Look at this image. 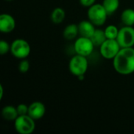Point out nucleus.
<instances>
[{
    "instance_id": "obj_1",
    "label": "nucleus",
    "mask_w": 134,
    "mask_h": 134,
    "mask_svg": "<svg viewBox=\"0 0 134 134\" xmlns=\"http://www.w3.org/2000/svg\"><path fill=\"white\" fill-rule=\"evenodd\" d=\"M113 67L115 71L122 75H131L134 72L133 47L121 48L113 59Z\"/></svg>"
},
{
    "instance_id": "obj_2",
    "label": "nucleus",
    "mask_w": 134,
    "mask_h": 134,
    "mask_svg": "<svg viewBox=\"0 0 134 134\" xmlns=\"http://www.w3.org/2000/svg\"><path fill=\"white\" fill-rule=\"evenodd\" d=\"M88 60L86 57L76 54L69 61L68 68L70 72L79 78H83L88 70Z\"/></svg>"
},
{
    "instance_id": "obj_3",
    "label": "nucleus",
    "mask_w": 134,
    "mask_h": 134,
    "mask_svg": "<svg viewBox=\"0 0 134 134\" xmlns=\"http://www.w3.org/2000/svg\"><path fill=\"white\" fill-rule=\"evenodd\" d=\"M108 13L102 4L95 3L92 6L88 8L87 16L95 26L100 27L105 24L108 18Z\"/></svg>"
},
{
    "instance_id": "obj_4",
    "label": "nucleus",
    "mask_w": 134,
    "mask_h": 134,
    "mask_svg": "<svg viewBox=\"0 0 134 134\" xmlns=\"http://www.w3.org/2000/svg\"><path fill=\"white\" fill-rule=\"evenodd\" d=\"M10 53L17 59H25L31 53V46L27 41L16 38L10 44Z\"/></svg>"
},
{
    "instance_id": "obj_5",
    "label": "nucleus",
    "mask_w": 134,
    "mask_h": 134,
    "mask_svg": "<svg viewBox=\"0 0 134 134\" xmlns=\"http://www.w3.org/2000/svg\"><path fill=\"white\" fill-rule=\"evenodd\" d=\"M35 120L28 115H19L14 121V128L19 134H31L35 129Z\"/></svg>"
},
{
    "instance_id": "obj_6",
    "label": "nucleus",
    "mask_w": 134,
    "mask_h": 134,
    "mask_svg": "<svg viewBox=\"0 0 134 134\" xmlns=\"http://www.w3.org/2000/svg\"><path fill=\"white\" fill-rule=\"evenodd\" d=\"M121 46L116 39H106L100 46V52L101 56L108 60H113L118 54Z\"/></svg>"
},
{
    "instance_id": "obj_7",
    "label": "nucleus",
    "mask_w": 134,
    "mask_h": 134,
    "mask_svg": "<svg viewBox=\"0 0 134 134\" xmlns=\"http://www.w3.org/2000/svg\"><path fill=\"white\" fill-rule=\"evenodd\" d=\"M121 48H129L134 46V27L125 26L121 27L116 38Z\"/></svg>"
},
{
    "instance_id": "obj_8",
    "label": "nucleus",
    "mask_w": 134,
    "mask_h": 134,
    "mask_svg": "<svg viewBox=\"0 0 134 134\" xmlns=\"http://www.w3.org/2000/svg\"><path fill=\"white\" fill-rule=\"evenodd\" d=\"M94 44L90 38L80 36L78 38L74 44V49L76 54L82 55L84 57H89L92 54L94 49Z\"/></svg>"
},
{
    "instance_id": "obj_9",
    "label": "nucleus",
    "mask_w": 134,
    "mask_h": 134,
    "mask_svg": "<svg viewBox=\"0 0 134 134\" xmlns=\"http://www.w3.org/2000/svg\"><path fill=\"white\" fill-rule=\"evenodd\" d=\"M46 114V106L42 102L34 101L28 106V115L34 120H39Z\"/></svg>"
},
{
    "instance_id": "obj_10",
    "label": "nucleus",
    "mask_w": 134,
    "mask_h": 134,
    "mask_svg": "<svg viewBox=\"0 0 134 134\" xmlns=\"http://www.w3.org/2000/svg\"><path fill=\"white\" fill-rule=\"evenodd\" d=\"M16 27V21L13 16L8 13L0 15V31L2 33H10Z\"/></svg>"
},
{
    "instance_id": "obj_11",
    "label": "nucleus",
    "mask_w": 134,
    "mask_h": 134,
    "mask_svg": "<svg viewBox=\"0 0 134 134\" xmlns=\"http://www.w3.org/2000/svg\"><path fill=\"white\" fill-rule=\"evenodd\" d=\"M78 27H79V35L86 38H90L97 29L95 27L96 26L89 20H82L78 24Z\"/></svg>"
},
{
    "instance_id": "obj_12",
    "label": "nucleus",
    "mask_w": 134,
    "mask_h": 134,
    "mask_svg": "<svg viewBox=\"0 0 134 134\" xmlns=\"http://www.w3.org/2000/svg\"><path fill=\"white\" fill-rule=\"evenodd\" d=\"M79 35L78 24H70L63 31V36L66 40H74Z\"/></svg>"
},
{
    "instance_id": "obj_13",
    "label": "nucleus",
    "mask_w": 134,
    "mask_h": 134,
    "mask_svg": "<svg viewBox=\"0 0 134 134\" xmlns=\"http://www.w3.org/2000/svg\"><path fill=\"white\" fill-rule=\"evenodd\" d=\"M2 116L5 120L7 121H15V119L19 116L16 107L12 105H6L2 109Z\"/></svg>"
},
{
    "instance_id": "obj_14",
    "label": "nucleus",
    "mask_w": 134,
    "mask_h": 134,
    "mask_svg": "<svg viewBox=\"0 0 134 134\" xmlns=\"http://www.w3.org/2000/svg\"><path fill=\"white\" fill-rule=\"evenodd\" d=\"M121 20L125 26L134 25V9L131 8L126 9L121 13Z\"/></svg>"
},
{
    "instance_id": "obj_15",
    "label": "nucleus",
    "mask_w": 134,
    "mask_h": 134,
    "mask_svg": "<svg viewBox=\"0 0 134 134\" xmlns=\"http://www.w3.org/2000/svg\"><path fill=\"white\" fill-rule=\"evenodd\" d=\"M65 16H66V13L63 8L56 7L55 9H53V10L51 13L50 19L53 24H61L64 20Z\"/></svg>"
},
{
    "instance_id": "obj_16",
    "label": "nucleus",
    "mask_w": 134,
    "mask_h": 134,
    "mask_svg": "<svg viewBox=\"0 0 134 134\" xmlns=\"http://www.w3.org/2000/svg\"><path fill=\"white\" fill-rule=\"evenodd\" d=\"M90 39L93 42L95 46H100L107 39L104 30H100V29H96L93 35L90 37Z\"/></svg>"
},
{
    "instance_id": "obj_17",
    "label": "nucleus",
    "mask_w": 134,
    "mask_h": 134,
    "mask_svg": "<svg viewBox=\"0 0 134 134\" xmlns=\"http://www.w3.org/2000/svg\"><path fill=\"white\" fill-rule=\"evenodd\" d=\"M102 5L106 9L108 14L111 15L118 10L120 2L119 0H103Z\"/></svg>"
},
{
    "instance_id": "obj_18",
    "label": "nucleus",
    "mask_w": 134,
    "mask_h": 134,
    "mask_svg": "<svg viewBox=\"0 0 134 134\" xmlns=\"http://www.w3.org/2000/svg\"><path fill=\"white\" fill-rule=\"evenodd\" d=\"M119 29L113 24L107 26L104 29V33L108 39H116L119 35Z\"/></svg>"
},
{
    "instance_id": "obj_19",
    "label": "nucleus",
    "mask_w": 134,
    "mask_h": 134,
    "mask_svg": "<svg viewBox=\"0 0 134 134\" xmlns=\"http://www.w3.org/2000/svg\"><path fill=\"white\" fill-rule=\"evenodd\" d=\"M29 68H30V63H29V61L26 58L25 59H22L20 61L19 64H18V70H19V71L20 73L24 74V73H27L28 71Z\"/></svg>"
},
{
    "instance_id": "obj_20",
    "label": "nucleus",
    "mask_w": 134,
    "mask_h": 134,
    "mask_svg": "<svg viewBox=\"0 0 134 134\" xmlns=\"http://www.w3.org/2000/svg\"><path fill=\"white\" fill-rule=\"evenodd\" d=\"M9 52H10V45L5 40H1L0 41V54L5 55Z\"/></svg>"
},
{
    "instance_id": "obj_21",
    "label": "nucleus",
    "mask_w": 134,
    "mask_h": 134,
    "mask_svg": "<svg viewBox=\"0 0 134 134\" xmlns=\"http://www.w3.org/2000/svg\"><path fill=\"white\" fill-rule=\"evenodd\" d=\"M16 110L19 115H25L28 114V106L25 104H20L16 106Z\"/></svg>"
},
{
    "instance_id": "obj_22",
    "label": "nucleus",
    "mask_w": 134,
    "mask_h": 134,
    "mask_svg": "<svg viewBox=\"0 0 134 134\" xmlns=\"http://www.w3.org/2000/svg\"><path fill=\"white\" fill-rule=\"evenodd\" d=\"M96 1L97 0H79V2L82 6L89 8L94 5L96 3Z\"/></svg>"
},
{
    "instance_id": "obj_23",
    "label": "nucleus",
    "mask_w": 134,
    "mask_h": 134,
    "mask_svg": "<svg viewBox=\"0 0 134 134\" xmlns=\"http://www.w3.org/2000/svg\"><path fill=\"white\" fill-rule=\"evenodd\" d=\"M3 93H4V89L2 84H0V100L2 99L3 97Z\"/></svg>"
},
{
    "instance_id": "obj_24",
    "label": "nucleus",
    "mask_w": 134,
    "mask_h": 134,
    "mask_svg": "<svg viewBox=\"0 0 134 134\" xmlns=\"http://www.w3.org/2000/svg\"><path fill=\"white\" fill-rule=\"evenodd\" d=\"M6 1H12V0H6Z\"/></svg>"
}]
</instances>
